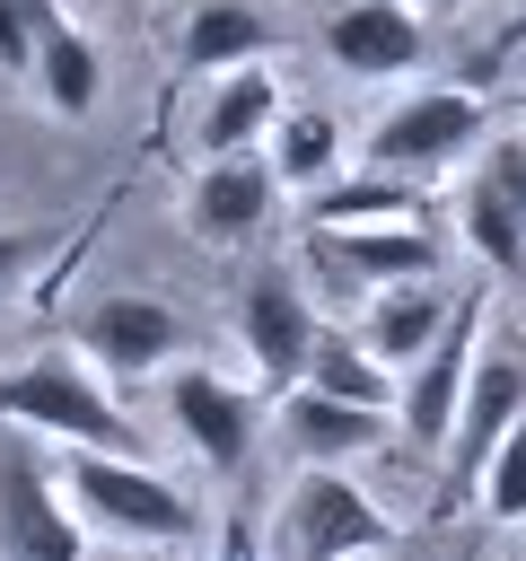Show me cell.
<instances>
[{
    "mask_svg": "<svg viewBox=\"0 0 526 561\" xmlns=\"http://www.w3.org/2000/svg\"><path fill=\"white\" fill-rule=\"evenodd\" d=\"M0 421H26L44 438L96 447V456H140V430L114 412V394L96 386V368L70 359V351H35L26 368H0Z\"/></svg>",
    "mask_w": 526,
    "mask_h": 561,
    "instance_id": "cell-1",
    "label": "cell"
},
{
    "mask_svg": "<svg viewBox=\"0 0 526 561\" xmlns=\"http://www.w3.org/2000/svg\"><path fill=\"white\" fill-rule=\"evenodd\" d=\"M61 491H70V508H88L96 526H114V535H132V543H193V535H202V508H193L158 465H140V456L70 447Z\"/></svg>",
    "mask_w": 526,
    "mask_h": 561,
    "instance_id": "cell-2",
    "label": "cell"
},
{
    "mask_svg": "<svg viewBox=\"0 0 526 561\" xmlns=\"http://www.w3.org/2000/svg\"><path fill=\"white\" fill-rule=\"evenodd\" d=\"M395 517L342 473V465H307L281 500V526H272V552L281 561H359V552H395Z\"/></svg>",
    "mask_w": 526,
    "mask_h": 561,
    "instance_id": "cell-3",
    "label": "cell"
},
{
    "mask_svg": "<svg viewBox=\"0 0 526 561\" xmlns=\"http://www.w3.org/2000/svg\"><path fill=\"white\" fill-rule=\"evenodd\" d=\"M526 421V351H482L473 359V386H465V412H456V438H447V456H438V517H456L465 500H482V473H491V456L508 447V430Z\"/></svg>",
    "mask_w": 526,
    "mask_h": 561,
    "instance_id": "cell-4",
    "label": "cell"
},
{
    "mask_svg": "<svg viewBox=\"0 0 526 561\" xmlns=\"http://www.w3.org/2000/svg\"><path fill=\"white\" fill-rule=\"evenodd\" d=\"M482 131H491V114H482L473 88H421V96H403V105L377 114V131H368V175L430 184V175H447Z\"/></svg>",
    "mask_w": 526,
    "mask_h": 561,
    "instance_id": "cell-5",
    "label": "cell"
},
{
    "mask_svg": "<svg viewBox=\"0 0 526 561\" xmlns=\"http://www.w3.org/2000/svg\"><path fill=\"white\" fill-rule=\"evenodd\" d=\"M473 359H482V289H465V298H456L447 333H438V342L412 359V377H403L395 421H403V438H412L421 456H447L456 412H465V386H473Z\"/></svg>",
    "mask_w": 526,
    "mask_h": 561,
    "instance_id": "cell-6",
    "label": "cell"
},
{
    "mask_svg": "<svg viewBox=\"0 0 526 561\" xmlns=\"http://www.w3.org/2000/svg\"><path fill=\"white\" fill-rule=\"evenodd\" d=\"M237 333L254 351V394H298L307 386V359L324 342V324L307 316V289L289 272H254L245 298H237Z\"/></svg>",
    "mask_w": 526,
    "mask_h": 561,
    "instance_id": "cell-7",
    "label": "cell"
},
{
    "mask_svg": "<svg viewBox=\"0 0 526 561\" xmlns=\"http://www.w3.org/2000/svg\"><path fill=\"white\" fill-rule=\"evenodd\" d=\"M456 228L500 280H526V140H491L482 149V167L456 193Z\"/></svg>",
    "mask_w": 526,
    "mask_h": 561,
    "instance_id": "cell-8",
    "label": "cell"
},
{
    "mask_svg": "<svg viewBox=\"0 0 526 561\" xmlns=\"http://www.w3.org/2000/svg\"><path fill=\"white\" fill-rule=\"evenodd\" d=\"M70 342H79V351H88V368H105V377H158V368L184 351V316H175L167 298L114 289V298L79 307Z\"/></svg>",
    "mask_w": 526,
    "mask_h": 561,
    "instance_id": "cell-9",
    "label": "cell"
},
{
    "mask_svg": "<svg viewBox=\"0 0 526 561\" xmlns=\"http://www.w3.org/2000/svg\"><path fill=\"white\" fill-rule=\"evenodd\" d=\"M307 272L333 289H395V280H438V237L430 228H307Z\"/></svg>",
    "mask_w": 526,
    "mask_h": 561,
    "instance_id": "cell-10",
    "label": "cell"
},
{
    "mask_svg": "<svg viewBox=\"0 0 526 561\" xmlns=\"http://www.w3.org/2000/svg\"><path fill=\"white\" fill-rule=\"evenodd\" d=\"M0 561H88V535L61 508V482L26 447L0 456Z\"/></svg>",
    "mask_w": 526,
    "mask_h": 561,
    "instance_id": "cell-11",
    "label": "cell"
},
{
    "mask_svg": "<svg viewBox=\"0 0 526 561\" xmlns=\"http://www.w3.org/2000/svg\"><path fill=\"white\" fill-rule=\"evenodd\" d=\"M167 412H175L184 447H193L210 473H245L263 394H245V386H228V377H210V368H175V377H167Z\"/></svg>",
    "mask_w": 526,
    "mask_h": 561,
    "instance_id": "cell-12",
    "label": "cell"
},
{
    "mask_svg": "<svg viewBox=\"0 0 526 561\" xmlns=\"http://www.w3.org/2000/svg\"><path fill=\"white\" fill-rule=\"evenodd\" d=\"M272 193H281V167L272 158H202L193 193H184V219L202 245H245L263 219H272Z\"/></svg>",
    "mask_w": 526,
    "mask_h": 561,
    "instance_id": "cell-13",
    "label": "cell"
},
{
    "mask_svg": "<svg viewBox=\"0 0 526 561\" xmlns=\"http://www.w3.org/2000/svg\"><path fill=\"white\" fill-rule=\"evenodd\" d=\"M324 53L351 70V79H395L421 61V18L403 0H342L324 18Z\"/></svg>",
    "mask_w": 526,
    "mask_h": 561,
    "instance_id": "cell-14",
    "label": "cell"
},
{
    "mask_svg": "<svg viewBox=\"0 0 526 561\" xmlns=\"http://www.w3.org/2000/svg\"><path fill=\"white\" fill-rule=\"evenodd\" d=\"M386 412H368V403H333V394H316V386H298V394H281V438L298 447V456H316V465H351V456H368V447H386Z\"/></svg>",
    "mask_w": 526,
    "mask_h": 561,
    "instance_id": "cell-15",
    "label": "cell"
},
{
    "mask_svg": "<svg viewBox=\"0 0 526 561\" xmlns=\"http://www.w3.org/2000/svg\"><path fill=\"white\" fill-rule=\"evenodd\" d=\"M272 53V18L254 9V0H193V18H184V35H175V61L184 70H245V61H263Z\"/></svg>",
    "mask_w": 526,
    "mask_h": 561,
    "instance_id": "cell-16",
    "label": "cell"
},
{
    "mask_svg": "<svg viewBox=\"0 0 526 561\" xmlns=\"http://www.w3.org/2000/svg\"><path fill=\"white\" fill-rule=\"evenodd\" d=\"M447 316H456V298L438 289V280H395V289H377L368 298V324H359V342L395 368V359H421L438 333H447Z\"/></svg>",
    "mask_w": 526,
    "mask_h": 561,
    "instance_id": "cell-17",
    "label": "cell"
},
{
    "mask_svg": "<svg viewBox=\"0 0 526 561\" xmlns=\"http://www.w3.org/2000/svg\"><path fill=\"white\" fill-rule=\"evenodd\" d=\"M263 131H281V88L263 70H228L202 105V158H245Z\"/></svg>",
    "mask_w": 526,
    "mask_h": 561,
    "instance_id": "cell-18",
    "label": "cell"
},
{
    "mask_svg": "<svg viewBox=\"0 0 526 561\" xmlns=\"http://www.w3.org/2000/svg\"><path fill=\"white\" fill-rule=\"evenodd\" d=\"M403 210H421V184L403 175H333L324 193H307V228H395Z\"/></svg>",
    "mask_w": 526,
    "mask_h": 561,
    "instance_id": "cell-19",
    "label": "cell"
},
{
    "mask_svg": "<svg viewBox=\"0 0 526 561\" xmlns=\"http://www.w3.org/2000/svg\"><path fill=\"white\" fill-rule=\"evenodd\" d=\"M307 386L333 394V403H368V412H395V403H403V386L386 377V359H377L368 342H351V333H324V342H316Z\"/></svg>",
    "mask_w": 526,
    "mask_h": 561,
    "instance_id": "cell-20",
    "label": "cell"
},
{
    "mask_svg": "<svg viewBox=\"0 0 526 561\" xmlns=\"http://www.w3.org/2000/svg\"><path fill=\"white\" fill-rule=\"evenodd\" d=\"M35 88H44L53 114H96V96H105V61H96V44H88L70 18L44 35V53H35Z\"/></svg>",
    "mask_w": 526,
    "mask_h": 561,
    "instance_id": "cell-21",
    "label": "cell"
},
{
    "mask_svg": "<svg viewBox=\"0 0 526 561\" xmlns=\"http://www.w3.org/2000/svg\"><path fill=\"white\" fill-rule=\"evenodd\" d=\"M272 167H281V184L324 193V184L342 175V131H333V114H281V131H272Z\"/></svg>",
    "mask_w": 526,
    "mask_h": 561,
    "instance_id": "cell-22",
    "label": "cell"
},
{
    "mask_svg": "<svg viewBox=\"0 0 526 561\" xmlns=\"http://www.w3.org/2000/svg\"><path fill=\"white\" fill-rule=\"evenodd\" d=\"M53 26H61V0H0V70H35Z\"/></svg>",
    "mask_w": 526,
    "mask_h": 561,
    "instance_id": "cell-23",
    "label": "cell"
},
{
    "mask_svg": "<svg viewBox=\"0 0 526 561\" xmlns=\"http://www.w3.org/2000/svg\"><path fill=\"white\" fill-rule=\"evenodd\" d=\"M482 500H491V517H500V526H526V421H517V430H508V447L491 456Z\"/></svg>",
    "mask_w": 526,
    "mask_h": 561,
    "instance_id": "cell-24",
    "label": "cell"
},
{
    "mask_svg": "<svg viewBox=\"0 0 526 561\" xmlns=\"http://www.w3.org/2000/svg\"><path fill=\"white\" fill-rule=\"evenodd\" d=\"M44 254H53V237H44V228H0V289H18Z\"/></svg>",
    "mask_w": 526,
    "mask_h": 561,
    "instance_id": "cell-25",
    "label": "cell"
},
{
    "mask_svg": "<svg viewBox=\"0 0 526 561\" xmlns=\"http://www.w3.org/2000/svg\"><path fill=\"white\" fill-rule=\"evenodd\" d=\"M508 35H526V0H517V26H508Z\"/></svg>",
    "mask_w": 526,
    "mask_h": 561,
    "instance_id": "cell-26",
    "label": "cell"
}]
</instances>
